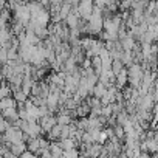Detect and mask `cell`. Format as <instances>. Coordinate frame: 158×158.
Wrapping results in <instances>:
<instances>
[{"mask_svg": "<svg viewBox=\"0 0 158 158\" xmlns=\"http://www.w3.org/2000/svg\"><path fill=\"white\" fill-rule=\"evenodd\" d=\"M13 98L16 99V102H25V101L28 99V95H27V93H23V92L19 89V90L13 92Z\"/></svg>", "mask_w": 158, "mask_h": 158, "instance_id": "5", "label": "cell"}, {"mask_svg": "<svg viewBox=\"0 0 158 158\" xmlns=\"http://www.w3.org/2000/svg\"><path fill=\"white\" fill-rule=\"evenodd\" d=\"M27 149V144H25V141H17V143H11V146H10V150L16 155V156H19L23 150Z\"/></svg>", "mask_w": 158, "mask_h": 158, "instance_id": "2", "label": "cell"}, {"mask_svg": "<svg viewBox=\"0 0 158 158\" xmlns=\"http://www.w3.org/2000/svg\"><path fill=\"white\" fill-rule=\"evenodd\" d=\"M73 121V118L67 113H57L56 115V123L57 124H70Z\"/></svg>", "mask_w": 158, "mask_h": 158, "instance_id": "4", "label": "cell"}, {"mask_svg": "<svg viewBox=\"0 0 158 158\" xmlns=\"http://www.w3.org/2000/svg\"><path fill=\"white\" fill-rule=\"evenodd\" d=\"M19 156H22V158H34V153L31 152V150H28V149H25Z\"/></svg>", "mask_w": 158, "mask_h": 158, "instance_id": "6", "label": "cell"}, {"mask_svg": "<svg viewBox=\"0 0 158 158\" xmlns=\"http://www.w3.org/2000/svg\"><path fill=\"white\" fill-rule=\"evenodd\" d=\"M48 149H50L53 158H59V156H62V147H60L59 141H50Z\"/></svg>", "mask_w": 158, "mask_h": 158, "instance_id": "1", "label": "cell"}, {"mask_svg": "<svg viewBox=\"0 0 158 158\" xmlns=\"http://www.w3.org/2000/svg\"><path fill=\"white\" fill-rule=\"evenodd\" d=\"M2 136H3V132H2V130H0V141H2Z\"/></svg>", "mask_w": 158, "mask_h": 158, "instance_id": "7", "label": "cell"}, {"mask_svg": "<svg viewBox=\"0 0 158 158\" xmlns=\"http://www.w3.org/2000/svg\"><path fill=\"white\" fill-rule=\"evenodd\" d=\"M123 68H124V64H123V60H121V59H112V64H110V70L113 71V74L119 73V71H121Z\"/></svg>", "mask_w": 158, "mask_h": 158, "instance_id": "3", "label": "cell"}]
</instances>
